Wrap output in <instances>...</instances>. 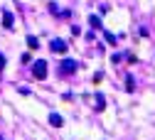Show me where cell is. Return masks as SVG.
<instances>
[{
  "instance_id": "cell-6",
  "label": "cell",
  "mask_w": 155,
  "mask_h": 140,
  "mask_svg": "<svg viewBox=\"0 0 155 140\" xmlns=\"http://www.w3.org/2000/svg\"><path fill=\"white\" fill-rule=\"evenodd\" d=\"M49 121H52L54 125H62V118H59V116H52V118H49Z\"/></svg>"
},
{
  "instance_id": "cell-3",
  "label": "cell",
  "mask_w": 155,
  "mask_h": 140,
  "mask_svg": "<svg viewBox=\"0 0 155 140\" xmlns=\"http://www.w3.org/2000/svg\"><path fill=\"white\" fill-rule=\"evenodd\" d=\"M3 25H5V27H12V15H10V12H5V17H3Z\"/></svg>"
},
{
  "instance_id": "cell-4",
  "label": "cell",
  "mask_w": 155,
  "mask_h": 140,
  "mask_svg": "<svg viewBox=\"0 0 155 140\" xmlns=\"http://www.w3.org/2000/svg\"><path fill=\"white\" fill-rule=\"evenodd\" d=\"M62 69H64V71H74V69H76V64H74V62H64V64H62Z\"/></svg>"
},
{
  "instance_id": "cell-7",
  "label": "cell",
  "mask_w": 155,
  "mask_h": 140,
  "mask_svg": "<svg viewBox=\"0 0 155 140\" xmlns=\"http://www.w3.org/2000/svg\"><path fill=\"white\" fill-rule=\"evenodd\" d=\"M3 67H5V57L0 54V69H3Z\"/></svg>"
},
{
  "instance_id": "cell-1",
  "label": "cell",
  "mask_w": 155,
  "mask_h": 140,
  "mask_svg": "<svg viewBox=\"0 0 155 140\" xmlns=\"http://www.w3.org/2000/svg\"><path fill=\"white\" fill-rule=\"evenodd\" d=\"M35 76H37V79H45V76H47V64H45V62H37V64H35Z\"/></svg>"
},
{
  "instance_id": "cell-2",
  "label": "cell",
  "mask_w": 155,
  "mask_h": 140,
  "mask_svg": "<svg viewBox=\"0 0 155 140\" xmlns=\"http://www.w3.org/2000/svg\"><path fill=\"white\" fill-rule=\"evenodd\" d=\"M52 49H54L57 54H64V52H67V42H62V39H54V42H52Z\"/></svg>"
},
{
  "instance_id": "cell-5",
  "label": "cell",
  "mask_w": 155,
  "mask_h": 140,
  "mask_svg": "<svg viewBox=\"0 0 155 140\" xmlns=\"http://www.w3.org/2000/svg\"><path fill=\"white\" fill-rule=\"evenodd\" d=\"M27 44H30V49H37V44H40V42H37L35 37H27Z\"/></svg>"
}]
</instances>
